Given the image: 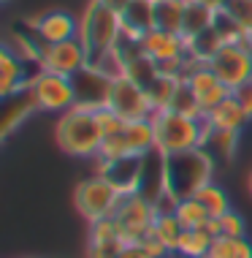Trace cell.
<instances>
[{
  "mask_svg": "<svg viewBox=\"0 0 252 258\" xmlns=\"http://www.w3.org/2000/svg\"><path fill=\"white\" fill-rule=\"evenodd\" d=\"M98 3H103L106 9H111V11H117V14H122L128 6L133 3V0H98Z\"/></svg>",
  "mask_w": 252,
  "mask_h": 258,
  "instance_id": "cell-39",
  "label": "cell"
},
{
  "mask_svg": "<svg viewBox=\"0 0 252 258\" xmlns=\"http://www.w3.org/2000/svg\"><path fill=\"white\" fill-rule=\"evenodd\" d=\"M204 122L209 128H217V131H236V134H241V128L249 122V117L241 109V103L233 98V93H230L225 101H220L214 109L206 111Z\"/></svg>",
  "mask_w": 252,
  "mask_h": 258,
  "instance_id": "cell-18",
  "label": "cell"
},
{
  "mask_svg": "<svg viewBox=\"0 0 252 258\" xmlns=\"http://www.w3.org/2000/svg\"><path fill=\"white\" fill-rule=\"evenodd\" d=\"M182 82L187 85V90L193 93V98L198 101V106L204 109V117L209 109H214L220 101H225L230 95V90L225 87V82L220 79L209 62H193L187 66L185 76H182Z\"/></svg>",
  "mask_w": 252,
  "mask_h": 258,
  "instance_id": "cell-11",
  "label": "cell"
},
{
  "mask_svg": "<svg viewBox=\"0 0 252 258\" xmlns=\"http://www.w3.org/2000/svg\"><path fill=\"white\" fill-rule=\"evenodd\" d=\"M174 215H177V220L182 223V228H185V231H193V228H206L209 220H212V215L206 212V207L201 204L195 196L179 199L177 207H174Z\"/></svg>",
  "mask_w": 252,
  "mask_h": 258,
  "instance_id": "cell-23",
  "label": "cell"
},
{
  "mask_svg": "<svg viewBox=\"0 0 252 258\" xmlns=\"http://www.w3.org/2000/svg\"><path fill=\"white\" fill-rule=\"evenodd\" d=\"M152 3H163V0H152Z\"/></svg>",
  "mask_w": 252,
  "mask_h": 258,
  "instance_id": "cell-42",
  "label": "cell"
},
{
  "mask_svg": "<svg viewBox=\"0 0 252 258\" xmlns=\"http://www.w3.org/2000/svg\"><path fill=\"white\" fill-rule=\"evenodd\" d=\"M138 245L146 250V255H149V258H171L174 255L171 250H168L163 242H160L157 236H152V234H146L144 239H138Z\"/></svg>",
  "mask_w": 252,
  "mask_h": 258,
  "instance_id": "cell-36",
  "label": "cell"
},
{
  "mask_svg": "<svg viewBox=\"0 0 252 258\" xmlns=\"http://www.w3.org/2000/svg\"><path fill=\"white\" fill-rule=\"evenodd\" d=\"M27 27H30V33L44 46L79 38V19L71 11H62V9H54V11H46V14H38V17L27 19Z\"/></svg>",
  "mask_w": 252,
  "mask_h": 258,
  "instance_id": "cell-14",
  "label": "cell"
},
{
  "mask_svg": "<svg viewBox=\"0 0 252 258\" xmlns=\"http://www.w3.org/2000/svg\"><path fill=\"white\" fill-rule=\"evenodd\" d=\"M27 95H30L36 111H44V114H65L68 109L76 106L71 76H60L52 71H38L33 76Z\"/></svg>",
  "mask_w": 252,
  "mask_h": 258,
  "instance_id": "cell-6",
  "label": "cell"
},
{
  "mask_svg": "<svg viewBox=\"0 0 252 258\" xmlns=\"http://www.w3.org/2000/svg\"><path fill=\"white\" fill-rule=\"evenodd\" d=\"M36 111V106H33L30 95L22 93V95H14V98H6V109H3V122H0V136L9 139L14 131L22 125L27 117Z\"/></svg>",
  "mask_w": 252,
  "mask_h": 258,
  "instance_id": "cell-22",
  "label": "cell"
},
{
  "mask_svg": "<svg viewBox=\"0 0 252 258\" xmlns=\"http://www.w3.org/2000/svg\"><path fill=\"white\" fill-rule=\"evenodd\" d=\"M206 231L212 234V236H247V223H244V218H241L239 212L228 209L225 215L209 220Z\"/></svg>",
  "mask_w": 252,
  "mask_h": 258,
  "instance_id": "cell-29",
  "label": "cell"
},
{
  "mask_svg": "<svg viewBox=\"0 0 252 258\" xmlns=\"http://www.w3.org/2000/svg\"><path fill=\"white\" fill-rule=\"evenodd\" d=\"M109 109L117 111L125 122H136V120H149L155 114V106H152L146 90L133 82L130 76H120L114 79V87H111V98H109Z\"/></svg>",
  "mask_w": 252,
  "mask_h": 258,
  "instance_id": "cell-9",
  "label": "cell"
},
{
  "mask_svg": "<svg viewBox=\"0 0 252 258\" xmlns=\"http://www.w3.org/2000/svg\"><path fill=\"white\" fill-rule=\"evenodd\" d=\"M155 215H157V209L146 196H141V193H122L120 204H117L111 218L120 226L125 245H133V242L144 239V236L152 231Z\"/></svg>",
  "mask_w": 252,
  "mask_h": 258,
  "instance_id": "cell-7",
  "label": "cell"
},
{
  "mask_svg": "<svg viewBox=\"0 0 252 258\" xmlns=\"http://www.w3.org/2000/svg\"><path fill=\"white\" fill-rule=\"evenodd\" d=\"M141 52L157 66H168V62H185L187 60V41L179 33H168L163 27H152L146 36L138 41Z\"/></svg>",
  "mask_w": 252,
  "mask_h": 258,
  "instance_id": "cell-15",
  "label": "cell"
},
{
  "mask_svg": "<svg viewBox=\"0 0 252 258\" xmlns=\"http://www.w3.org/2000/svg\"><path fill=\"white\" fill-rule=\"evenodd\" d=\"M125 242H87V258H120Z\"/></svg>",
  "mask_w": 252,
  "mask_h": 258,
  "instance_id": "cell-35",
  "label": "cell"
},
{
  "mask_svg": "<svg viewBox=\"0 0 252 258\" xmlns=\"http://www.w3.org/2000/svg\"><path fill=\"white\" fill-rule=\"evenodd\" d=\"M144 158L128 155L120 160H111V163H98V174L106 177L120 193H138L144 177Z\"/></svg>",
  "mask_w": 252,
  "mask_h": 258,
  "instance_id": "cell-16",
  "label": "cell"
},
{
  "mask_svg": "<svg viewBox=\"0 0 252 258\" xmlns=\"http://www.w3.org/2000/svg\"><path fill=\"white\" fill-rule=\"evenodd\" d=\"M239 142H241V134H236V131H217L206 125L201 150H206L214 158V163H230L239 152Z\"/></svg>",
  "mask_w": 252,
  "mask_h": 258,
  "instance_id": "cell-19",
  "label": "cell"
},
{
  "mask_svg": "<svg viewBox=\"0 0 252 258\" xmlns=\"http://www.w3.org/2000/svg\"><path fill=\"white\" fill-rule=\"evenodd\" d=\"M247 193H249V199H252V169L247 174Z\"/></svg>",
  "mask_w": 252,
  "mask_h": 258,
  "instance_id": "cell-41",
  "label": "cell"
},
{
  "mask_svg": "<svg viewBox=\"0 0 252 258\" xmlns=\"http://www.w3.org/2000/svg\"><path fill=\"white\" fill-rule=\"evenodd\" d=\"M168 109L179 111V114H187V117H198V120H204V109L198 106V101L193 98V93L187 90L185 82L179 85L177 95H174V101H171V106H168Z\"/></svg>",
  "mask_w": 252,
  "mask_h": 258,
  "instance_id": "cell-32",
  "label": "cell"
},
{
  "mask_svg": "<svg viewBox=\"0 0 252 258\" xmlns=\"http://www.w3.org/2000/svg\"><path fill=\"white\" fill-rule=\"evenodd\" d=\"M41 71L36 62H27L25 57H19L9 44H3L0 52V95L3 98H14L22 95L30 87V79Z\"/></svg>",
  "mask_w": 252,
  "mask_h": 258,
  "instance_id": "cell-13",
  "label": "cell"
},
{
  "mask_svg": "<svg viewBox=\"0 0 252 258\" xmlns=\"http://www.w3.org/2000/svg\"><path fill=\"white\" fill-rule=\"evenodd\" d=\"M73 82V93H76V106L87 109V111H98V109H106L109 98H111V87H114V79L98 68L95 62L84 66L76 76H71Z\"/></svg>",
  "mask_w": 252,
  "mask_h": 258,
  "instance_id": "cell-10",
  "label": "cell"
},
{
  "mask_svg": "<svg viewBox=\"0 0 252 258\" xmlns=\"http://www.w3.org/2000/svg\"><path fill=\"white\" fill-rule=\"evenodd\" d=\"M214 22H217V11L214 9L198 3V0H187V6H185V25H182V38L193 41L195 36L206 33L209 27H214Z\"/></svg>",
  "mask_w": 252,
  "mask_h": 258,
  "instance_id": "cell-21",
  "label": "cell"
},
{
  "mask_svg": "<svg viewBox=\"0 0 252 258\" xmlns=\"http://www.w3.org/2000/svg\"><path fill=\"white\" fill-rule=\"evenodd\" d=\"M125 142H128V150L130 155H149V152L157 150V142H155V125H152V117L149 120H136V122H128L122 131Z\"/></svg>",
  "mask_w": 252,
  "mask_h": 258,
  "instance_id": "cell-20",
  "label": "cell"
},
{
  "mask_svg": "<svg viewBox=\"0 0 252 258\" xmlns=\"http://www.w3.org/2000/svg\"><path fill=\"white\" fill-rule=\"evenodd\" d=\"M87 242H125L122 231L114 218H103L98 223H90V239Z\"/></svg>",
  "mask_w": 252,
  "mask_h": 258,
  "instance_id": "cell-33",
  "label": "cell"
},
{
  "mask_svg": "<svg viewBox=\"0 0 252 258\" xmlns=\"http://www.w3.org/2000/svg\"><path fill=\"white\" fill-rule=\"evenodd\" d=\"M79 41L90 54V62L103 60L122 41V19L117 11L106 9L98 0H90L79 19Z\"/></svg>",
  "mask_w": 252,
  "mask_h": 258,
  "instance_id": "cell-2",
  "label": "cell"
},
{
  "mask_svg": "<svg viewBox=\"0 0 252 258\" xmlns=\"http://www.w3.org/2000/svg\"><path fill=\"white\" fill-rule=\"evenodd\" d=\"M157 6L152 0H133V3L120 14L122 19V38L130 41H141L152 27H157Z\"/></svg>",
  "mask_w": 252,
  "mask_h": 258,
  "instance_id": "cell-17",
  "label": "cell"
},
{
  "mask_svg": "<svg viewBox=\"0 0 252 258\" xmlns=\"http://www.w3.org/2000/svg\"><path fill=\"white\" fill-rule=\"evenodd\" d=\"M209 66L233 93L241 85L252 82V44H222L209 60Z\"/></svg>",
  "mask_w": 252,
  "mask_h": 258,
  "instance_id": "cell-8",
  "label": "cell"
},
{
  "mask_svg": "<svg viewBox=\"0 0 252 258\" xmlns=\"http://www.w3.org/2000/svg\"><path fill=\"white\" fill-rule=\"evenodd\" d=\"M182 223L177 220V215L174 212H157L155 215V223H152V236H157L163 245L171 250L174 255H177V245H179V236H182Z\"/></svg>",
  "mask_w": 252,
  "mask_h": 258,
  "instance_id": "cell-25",
  "label": "cell"
},
{
  "mask_svg": "<svg viewBox=\"0 0 252 258\" xmlns=\"http://www.w3.org/2000/svg\"><path fill=\"white\" fill-rule=\"evenodd\" d=\"M193 196H195V199L201 201V204L206 207V212L212 215V218H220V215H225L228 209H230V201H228L225 187H222V185H217L214 179H212L209 185H204L201 190H195Z\"/></svg>",
  "mask_w": 252,
  "mask_h": 258,
  "instance_id": "cell-28",
  "label": "cell"
},
{
  "mask_svg": "<svg viewBox=\"0 0 252 258\" xmlns=\"http://www.w3.org/2000/svg\"><path fill=\"white\" fill-rule=\"evenodd\" d=\"M152 125H155V142L160 155H177V152L198 150L206 134V122L198 117L179 114L174 109H157L152 114Z\"/></svg>",
  "mask_w": 252,
  "mask_h": 258,
  "instance_id": "cell-4",
  "label": "cell"
},
{
  "mask_svg": "<svg viewBox=\"0 0 252 258\" xmlns=\"http://www.w3.org/2000/svg\"><path fill=\"white\" fill-rule=\"evenodd\" d=\"M120 196H122V193L117 190L106 177L95 174V177H87V179H81V182L76 185L73 207H76V212H79L81 218L87 220V226H90V223L111 218L114 209H117V204H120Z\"/></svg>",
  "mask_w": 252,
  "mask_h": 258,
  "instance_id": "cell-5",
  "label": "cell"
},
{
  "mask_svg": "<svg viewBox=\"0 0 252 258\" xmlns=\"http://www.w3.org/2000/svg\"><path fill=\"white\" fill-rule=\"evenodd\" d=\"M209 258H252V242L247 236H214Z\"/></svg>",
  "mask_w": 252,
  "mask_h": 258,
  "instance_id": "cell-26",
  "label": "cell"
},
{
  "mask_svg": "<svg viewBox=\"0 0 252 258\" xmlns=\"http://www.w3.org/2000/svg\"><path fill=\"white\" fill-rule=\"evenodd\" d=\"M84 66H90V54L79 38L62 41V44H46L38 60L41 71H52L60 76H76Z\"/></svg>",
  "mask_w": 252,
  "mask_h": 258,
  "instance_id": "cell-12",
  "label": "cell"
},
{
  "mask_svg": "<svg viewBox=\"0 0 252 258\" xmlns=\"http://www.w3.org/2000/svg\"><path fill=\"white\" fill-rule=\"evenodd\" d=\"M54 139H57V147L62 152L73 158H95L103 142V131L98 125L95 111L87 109H68L65 114L57 117L54 125Z\"/></svg>",
  "mask_w": 252,
  "mask_h": 258,
  "instance_id": "cell-3",
  "label": "cell"
},
{
  "mask_svg": "<svg viewBox=\"0 0 252 258\" xmlns=\"http://www.w3.org/2000/svg\"><path fill=\"white\" fill-rule=\"evenodd\" d=\"M3 3H9V0H3Z\"/></svg>",
  "mask_w": 252,
  "mask_h": 258,
  "instance_id": "cell-43",
  "label": "cell"
},
{
  "mask_svg": "<svg viewBox=\"0 0 252 258\" xmlns=\"http://www.w3.org/2000/svg\"><path fill=\"white\" fill-rule=\"evenodd\" d=\"M214 158L206 150H187L165 158V193L174 199H187L214 179Z\"/></svg>",
  "mask_w": 252,
  "mask_h": 258,
  "instance_id": "cell-1",
  "label": "cell"
},
{
  "mask_svg": "<svg viewBox=\"0 0 252 258\" xmlns=\"http://www.w3.org/2000/svg\"><path fill=\"white\" fill-rule=\"evenodd\" d=\"M198 3H204V6H209V9H214L217 14H220V11H225V9H228L230 0H198Z\"/></svg>",
  "mask_w": 252,
  "mask_h": 258,
  "instance_id": "cell-40",
  "label": "cell"
},
{
  "mask_svg": "<svg viewBox=\"0 0 252 258\" xmlns=\"http://www.w3.org/2000/svg\"><path fill=\"white\" fill-rule=\"evenodd\" d=\"M225 14L239 25V30L247 36V41L252 44V0H230Z\"/></svg>",
  "mask_w": 252,
  "mask_h": 258,
  "instance_id": "cell-31",
  "label": "cell"
},
{
  "mask_svg": "<svg viewBox=\"0 0 252 258\" xmlns=\"http://www.w3.org/2000/svg\"><path fill=\"white\" fill-rule=\"evenodd\" d=\"M157 6V27H163L168 33H179L182 36V25H185V6L187 0H163V3H155Z\"/></svg>",
  "mask_w": 252,
  "mask_h": 258,
  "instance_id": "cell-27",
  "label": "cell"
},
{
  "mask_svg": "<svg viewBox=\"0 0 252 258\" xmlns=\"http://www.w3.org/2000/svg\"><path fill=\"white\" fill-rule=\"evenodd\" d=\"M95 117H98V125H101V131H103V136H114V134H122L125 131V122L117 111H111L109 106L106 109H98L95 111Z\"/></svg>",
  "mask_w": 252,
  "mask_h": 258,
  "instance_id": "cell-34",
  "label": "cell"
},
{
  "mask_svg": "<svg viewBox=\"0 0 252 258\" xmlns=\"http://www.w3.org/2000/svg\"><path fill=\"white\" fill-rule=\"evenodd\" d=\"M128 155H130V150H128L125 136L114 134V136H103L101 150H98L95 160H98V163H111V160H120V158H128Z\"/></svg>",
  "mask_w": 252,
  "mask_h": 258,
  "instance_id": "cell-30",
  "label": "cell"
},
{
  "mask_svg": "<svg viewBox=\"0 0 252 258\" xmlns=\"http://www.w3.org/2000/svg\"><path fill=\"white\" fill-rule=\"evenodd\" d=\"M214 236L206 228H193V231H182L179 245H177V255L179 258H206L212 250Z\"/></svg>",
  "mask_w": 252,
  "mask_h": 258,
  "instance_id": "cell-24",
  "label": "cell"
},
{
  "mask_svg": "<svg viewBox=\"0 0 252 258\" xmlns=\"http://www.w3.org/2000/svg\"><path fill=\"white\" fill-rule=\"evenodd\" d=\"M120 258H149V255H146V250L138 245V242H133V245H125Z\"/></svg>",
  "mask_w": 252,
  "mask_h": 258,
  "instance_id": "cell-38",
  "label": "cell"
},
{
  "mask_svg": "<svg viewBox=\"0 0 252 258\" xmlns=\"http://www.w3.org/2000/svg\"><path fill=\"white\" fill-rule=\"evenodd\" d=\"M233 98L241 103V109L247 111V117L252 120V82H247V85H241L239 90H233Z\"/></svg>",
  "mask_w": 252,
  "mask_h": 258,
  "instance_id": "cell-37",
  "label": "cell"
}]
</instances>
